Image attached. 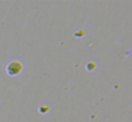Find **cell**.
Returning a JSON list of instances; mask_svg holds the SVG:
<instances>
[{
	"label": "cell",
	"instance_id": "6da1fadb",
	"mask_svg": "<svg viewBox=\"0 0 132 122\" xmlns=\"http://www.w3.org/2000/svg\"><path fill=\"white\" fill-rule=\"evenodd\" d=\"M6 71H7V74L9 75H19V74L23 71V64L21 62H19V61H12V62H9L7 64V67H6Z\"/></svg>",
	"mask_w": 132,
	"mask_h": 122
}]
</instances>
